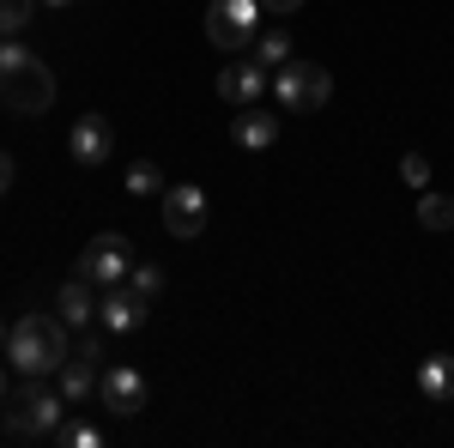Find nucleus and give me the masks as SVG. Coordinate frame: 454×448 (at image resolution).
<instances>
[{"label":"nucleus","instance_id":"393cba45","mask_svg":"<svg viewBox=\"0 0 454 448\" xmlns=\"http://www.w3.org/2000/svg\"><path fill=\"white\" fill-rule=\"evenodd\" d=\"M6 188H12V158L0 152V194H6Z\"/></svg>","mask_w":454,"mask_h":448},{"label":"nucleus","instance_id":"0eeeda50","mask_svg":"<svg viewBox=\"0 0 454 448\" xmlns=\"http://www.w3.org/2000/svg\"><path fill=\"white\" fill-rule=\"evenodd\" d=\"M79 273L91 279V285H121V279L134 273V242L104 231V237L85 242V255H79Z\"/></svg>","mask_w":454,"mask_h":448},{"label":"nucleus","instance_id":"5701e85b","mask_svg":"<svg viewBox=\"0 0 454 448\" xmlns=\"http://www.w3.org/2000/svg\"><path fill=\"white\" fill-rule=\"evenodd\" d=\"M73 358H85V364H104V334H85V340L73 345Z\"/></svg>","mask_w":454,"mask_h":448},{"label":"nucleus","instance_id":"ddd939ff","mask_svg":"<svg viewBox=\"0 0 454 448\" xmlns=\"http://www.w3.org/2000/svg\"><path fill=\"white\" fill-rule=\"evenodd\" d=\"M419 394L430 406H454V358L449 351H430L419 364Z\"/></svg>","mask_w":454,"mask_h":448},{"label":"nucleus","instance_id":"7ed1b4c3","mask_svg":"<svg viewBox=\"0 0 454 448\" xmlns=\"http://www.w3.org/2000/svg\"><path fill=\"white\" fill-rule=\"evenodd\" d=\"M67 418V394L61 388H49L43 376H25L19 388V406H6V436H19V443H43V436H55V424Z\"/></svg>","mask_w":454,"mask_h":448},{"label":"nucleus","instance_id":"f3484780","mask_svg":"<svg viewBox=\"0 0 454 448\" xmlns=\"http://www.w3.org/2000/svg\"><path fill=\"white\" fill-rule=\"evenodd\" d=\"M419 224H424V231H454V194H430V188H424Z\"/></svg>","mask_w":454,"mask_h":448},{"label":"nucleus","instance_id":"412c9836","mask_svg":"<svg viewBox=\"0 0 454 448\" xmlns=\"http://www.w3.org/2000/svg\"><path fill=\"white\" fill-rule=\"evenodd\" d=\"M400 182H406V188H430V158H424V152H406V158H400Z\"/></svg>","mask_w":454,"mask_h":448},{"label":"nucleus","instance_id":"f03ea898","mask_svg":"<svg viewBox=\"0 0 454 448\" xmlns=\"http://www.w3.org/2000/svg\"><path fill=\"white\" fill-rule=\"evenodd\" d=\"M0 104L12 115H43L55 104V73L43 67L31 49H19L12 36H0Z\"/></svg>","mask_w":454,"mask_h":448},{"label":"nucleus","instance_id":"f8f14e48","mask_svg":"<svg viewBox=\"0 0 454 448\" xmlns=\"http://www.w3.org/2000/svg\"><path fill=\"white\" fill-rule=\"evenodd\" d=\"M231 139H237L243 152H267V145L279 139V115H267L261 104L237 109V122H231Z\"/></svg>","mask_w":454,"mask_h":448},{"label":"nucleus","instance_id":"aec40b11","mask_svg":"<svg viewBox=\"0 0 454 448\" xmlns=\"http://www.w3.org/2000/svg\"><path fill=\"white\" fill-rule=\"evenodd\" d=\"M128 194H164V170H158V164H134V170H128Z\"/></svg>","mask_w":454,"mask_h":448},{"label":"nucleus","instance_id":"a211bd4d","mask_svg":"<svg viewBox=\"0 0 454 448\" xmlns=\"http://www.w3.org/2000/svg\"><path fill=\"white\" fill-rule=\"evenodd\" d=\"M55 443L61 448H98L104 430H98V424H67V418H61V424H55Z\"/></svg>","mask_w":454,"mask_h":448},{"label":"nucleus","instance_id":"423d86ee","mask_svg":"<svg viewBox=\"0 0 454 448\" xmlns=\"http://www.w3.org/2000/svg\"><path fill=\"white\" fill-rule=\"evenodd\" d=\"M158 200H164V231H170V237L188 242V237H200V231H207L212 207H207V188H200V182H170Z\"/></svg>","mask_w":454,"mask_h":448},{"label":"nucleus","instance_id":"f257e3e1","mask_svg":"<svg viewBox=\"0 0 454 448\" xmlns=\"http://www.w3.org/2000/svg\"><path fill=\"white\" fill-rule=\"evenodd\" d=\"M6 358L19 376H55L67 364V321L61 315H25L19 327H6Z\"/></svg>","mask_w":454,"mask_h":448},{"label":"nucleus","instance_id":"b1692460","mask_svg":"<svg viewBox=\"0 0 454 448\" xmlns=\"http://www.w3.org/2000/svg\"><path fill=\"white\" fill-rule=\"evenodd\" d=\"M297 6H303V0H261V12H279V19H285V12H297Z\"/></svg>","mask_w":454,"mask_h":448},{"label":"nucleus","instance_id":"6e6552de","mask_svg":"<svg viewBox=\"0 0 454 448\" xmlns=\"http://www.w3.org/2000/svg\"><path fill=\"white\" fill-rule=\"evenodd\" d=\"M145 315H152V297H140L134 285H104V303H98L104 334H134L145 327Z\"/></svg>","mask_w":454,"mask_h":448},{"label":"nucleus","instance_id":"cd10ccee","mask_svg":"<svg viewBox=\"0 0 454 448\" xmlns=\"http://www.w3.org/2000/svg\"><path fill=\"white\" fill-rule=\"evenodd\" d=\"M0 345H6V327H0Z\"/></svg>","mask_w":454,"mask_h":448},{"label":"nucleus","instance_id":"4468645a","mask_svg":"<svg viewBox=\"0 0 454 448\" xmlns=\"http://www.w3.org/2000/svg\"><path fill=\"white\" fill-rule=\"evenodd\" d=\"M55 310H61V321H67V327H91V321H98V297H91V279L73 273L67 285H61V297H55Z\"/></svg>","mask_w":454,"mask_h":448},{"label":"nucleus","instance_id":"a878e982","mask_svg":"<svg viewBox=\"0 0 454 448\" xmlns=\"http://www.w3.org/2000/svg\"><path fill=\"white\" fill-rule=\"evenodd\" d=\"M6 388H12V381H6V370H0V400H6Z\"/></svg>","mask_w":454,"mask_h":448},{"label":"nucleus","instance_id":"dca6fc26","mask_svg":"<svg viewBox=\"0 0 454 448\" xmlns=\"http://www.w3.org/2000/svg\"><path fill=\"white\" fill-rule=\"evenodd\" d=\"M254 61H261L267 73L285 67V61H291V31H285V25H279V31H261V36H254Z\"/></svg>","mask_w":454,"mask_h":448},{"label":"nucleus","instance_id":"39448f33","mask_svg":"<svg viewBox=\"0 0 454 448\" xmlns=\"http://www.w3.org/2000/svg\"><path fill=\"white\" fill-rule=\"evenodd\" d=\"M261 36V0H212L207 6V43L237 55Z\"/></svg>","mask_w":454,"mask_h":448},{"label":"nucleus","instance_id":"6ab92c4d","mask_svg":"<svg viewBox=\"0 0 454 448\" xmlns=\"http://www.w3.org/2000/svg\"><path fill=\"white\" fill-rule=\"evenodd\" d=\"M31 6L36 0H0V36H19L31 25Z\"/></svg>","mask_w":454,"mask_h":448},{"label":"nucleus","instance_id":"bb28decb","mask_svg":"<svg viewBox=\"0 0 454 448\" xmlns=\"http://www.w3.org/2000/svg\"><path fill=\"white\" fill-rule=\"evenodd\" d=\"M49 6H73V0H49Z\"/></svg>","mask_w":454,"mask_h":448},{"label":"nucleus","instance_id":"20e7f679","mask_svg":"<svg viewBox=\"0 0 454 448\" xmlns=\"http://www.w3.org/2000/svg\"><path fill=\"white\" fill-rule=\"evenodd\" d=\"M273 98H279L285 115H315V109L333 98V73L291 55L285 67H273Z\"/></svg>","mask_w":454,"mask_h":448},{"label":"nucleus","instance_id":"4be33fe9","mask_svg":"<svg viewBox=\"0 0 454 448\" xmlns=\"http://www.w3.org/2000/svg\"><path fill=\"white\" fill-rule=\"evenodd\" d=\"M128 285H134L140 297H158V291H164V267H140V261H134V273H128Z\"/></svg>","mask_w":454,"mask_h":448},{"label":"nucleus","instance_id":"9d476101","mask_svg":"<svg viewBox=\"0 0 454 448\" xmlns=\"http://www.w3.org/2000/svg\"><path fill=\"white\" fill-rule=\"evenodd\" d=\"M67 152L73 164H85V170H98V164H109V152H115V134H109L104 115H79L67 134Z\"/></svg>","mask_w":454,"mask_h":448},{"label":"nucleus","instance_id":"2eb2a0df","mask_svg":"<svg viewBox=\"0 0 454 448\" xmlns=\"http://www.w3.org/2000/svg\"><path fill=\"white\" fill-rule=\"evenodd\" d=\"M55 388L67 394V406H85V400L98 394V364H85V358H67V364L55 370Z\"/></svg>","mask_w":454,"mask_h":448},{"label":"nucleus","instance_id":"1a4fd4ad","mask_svg":"<svg viewBox=\"0 0 454 448\" xmlns=\"http://www.w3.org/2000/svg\"><path fill=\"white\" fill-rule=\"evenodd\" d=\"M98 400H104L115 418L145 413V376H140V370H128V364H115V370L98 376Z\"/></svg>","mask_w":454,"mask_h":448},{"label":"nucleus","instance_id":"9b49d317","mask_svg":"<svg viewBox=\"0 0 454 448\" xmlns=\"http://www.w3.org/2000/svg\"><path fill=\"white\" fill-rule=\"evenodd\" d=\"M273 79H267V67L261 61H237V67H224L218 73V98L231 109H248V104H261V91H267Z\"/></svg>","mask_w":454,"mask_h":448}]
</instances>
